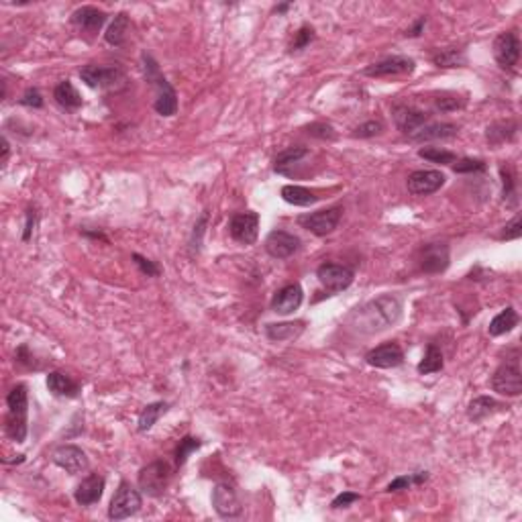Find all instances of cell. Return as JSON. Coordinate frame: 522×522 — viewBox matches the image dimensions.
<instances>
[{
    "label": "cell",
    "mask_w": 522,
    "mask_h": 522,
    "mask_svg": "<svg viewBox=\"0 0 522 522\" xmlns=\"http://www.w3.org/2000/svg\"><path fill=\"white\" fill-rule=\"evenodd\" d=\"M102 494H104V478L100 473H90L78 484L74 498L80 506H92V504L100 502Z\"/></svg>",
    "instance_id": "44dd1931"
},
{
    "label": "cell",
    "mask_w": 522,
    "mask_h": 522,
    "mask_svg": "<svg viewBox=\"0 0 522 522\" xmlns=\"http://www.w3.org/2000/svg\"><path fill=\"white\" fill-rule=\"evenodd\" d=\"M463 107H466V98L455 96V94H445V96L435 98V109L441 112H455Z\"/></svg>",
    "instance_id": "f35d334b"
},
{
    "label": "cell",
    "mask_w": 522,
    "mask_h": 522,
    "mask_svg": "<svg viewBox=\"0 0 522 522\" xmlns=\"http://www.w3.org/2000/svg\"><path fill=\"white\" fill-rule=\"evenodd\" d=\"M33 226H35V210H29V212H27V224H25V233H23V241H29V239H31Z\"/></svg>",
    "instance_id": "681fc988"
},
{
    "label": "cell",
    "mask_w": 522,
    "mask_h": 522,
    "mask_svg": "<svg viewBox=\"0 0 522 522\" xmlns=\"http://www.w3.org/2000/svg\"><path fill=\"white\" fill-rule=\"evenodd\" d=\"M453 169L457 174H478V171H485V162L482 159H469V157H463V159H457L453 164Z\"/></svg>",
    "instance_id": "60d3db41"
},
{
    "label": "cell",
    "mask_w": 522,
    "mask_h": 522,
    "mask_svg": "<svg viewBox=\"0 0 522 522\" xmlns=\"http://www.w3.org/2000/svg\"><path fill=\"white\" fill-rule=\"evenodd\" d=\"M290 8V4H280V6H276V13H286Z\"/></svg>",
    "instance_id": "f5cc1de1"
},
{
    "label": "cell",
    "mask_w": 522,
    "mask_h": 522,
    "mask_svg": "<svg viewBox=\"0 0 522 522\" xmlns=\"http://www.w3.org/2000/svg\"><path fill=\"white\" fill-rule=\"evenodd\" d=\"M312 39H315V29H312V27H308V25L300 27V31L296 33V39H294L292 45H290V51H292V54H294V51H302L304 47L310 45Z\"/></svg>",
    "instance_id": "ab89813d"
},
{
    "label": "cell",
    "mask_w": 522,
    "mask_h": 522,
    "mask_svg": "<svg viewBox=\"0 0 522 522\" xmlns=\"http://www.w3.org/2000/svg\"><path fill=\"white\" fill-rule=\"evenodd\" d=\"M19 102L23 107H29V109H41L43 107V96H41L37 88H29L27 92L23 94Z\"/></svg>",
    "instance_id": "7dc6e473"
},
{
    "label": "cell",
    "mask_w": 522,
    "mask_h": 522,
    "mask_svg": "<svg viewBox=\"0 0 522 522\" xmlns=\"http://www.w3.org/2000/svg\"><path fill=\"white\" fill-rule=\"evenodd\" d=\"M384 130V123L382 121H368V123H361L359 127H355L353 137H359V139H370V137H375Z\"/></svg>",
    "instance_id": "b9f144b4"
},
{
    "label": "cell",
    "mask_w": 522,
    "mask_h": 522,
    "mask_svg": "<svg viewBox=\"0 0 522 522\" xmlns=\"http://www.w3.org/2000/svg\"><path fill=\"white\" fill-rule=\"evenodd\" d=\"M359 498H361V496H359V494H355V492H343V494H339L335 500L331 502V508H333V510L349 508V506H351L353 502H357Z\"/></svg>",
    "instance_id": "c3c4849f"
},
{
    "label": "cell",
    "mask_w": 522,
    "mask_h": 522,
    "mask_svg": "<svg viewBox=\"0 0 522 522\" xmlns=\"http://www.w3.org/2000/svg\"><path fill=\"white\" fill-rule=\"evenodd\" d=\"M427 478H429V473L427 471H418V473H412V475H400V478H396L394 482L388 484L386 487V492H400V490H408L411 485L414 484H423V482H427Z\"/></svg>",
    "instance_id": "8d00e7d4"
},
{
    "label": "cell",
    "mask_w": 522,
    "mask_h": 522,
    "mask_svg": "<svg viewBox=\"0 0 522 522\" xmlns=\"http://www.w3.org/2000/svg\"><path fill=\"white\" fill-rule=\"evenodd\" d=\"M143 70H145V78L151 82V86H155L157 90V98L153 102V109L162 116H174L178 112V94L171 88L166 75L162 74L157 61L147 54H143Z\"/></svg>",
    "instance_id": "7a4b0ae2"
},
{
    "label": "cell",
    "mask_w": 522,
    "mask_h": 522,
    "mask_svg": "<svg viewBox=\"0 0 522 522\" xmlns=\"http://www.w3.org/2000/svg\"><path fill=\"white\" fill-rule=\"evenodd\" d=\"M500 408V404L490 398V396H480V398H473L467 406V418L471 423H482L487 416H492L494 412Z\"/></svg>",
    "instance_id": "4316f807"
},
{
    "label": "cell",
    "mask_w": 522,
    "mask_h": 522,
    "mask_svg": "<svg viewBox=\"0 0 522 522\" xmlns=\"http://www.w3.org/2000/svg\"><path fill=\"white\" fill-rule=\"evenodd\" d=\"M365 361L368 365L377 368V370H390V368H398L404 363V351L398 343H384L365 355Z\"/></svg>",
    "instance_id": "d6986e66"
},
{
    "label": "cell",
    "mask_w": 522,
    "mask_h": 522,
    "mask_svg": "<svg viewBox=\"0 0 522 522\" xmlns=\"http://www.w3.org/2000/svg\"><path fill=\"white\" fill-rule=\"evenodd\" d=\"M169 408L168 402H153V404H147L141 414H139V432H147V430L153 429V425L157 423V418L162 414H166Z\"/></svg>",
    "instance_id": "4dcf8cb0"
},
{
    "label": "cell",
    "mask_w": 522,
    "mask_h": 522,
    "mask_svg": "<svg viewBox=\"0 0 522 522\" xmlns=\"http://www.w3.org/2000/svg\"><path fill=\"white\" fill-rule=\"evenodd\" d=\"M466 54L461 49H445L437 56H432V63L437 68H461L466 66Z\"/></svg>",
    "instance_id": "d590c367"
},
{
    "label": "cell",
    "mask_w": 522,
    "mask_h": 522,
    "mask_svg": "<svg viewBox=\"0 0 522 522\" xmlns=\"http://www.w3.org/2000/svg\"><path fill=\"white\" fill-rule=\"evenodd\" d=\"M522 235V217L521 214H516L510 223H506V226L502 229V233H500V239L502 241H512V239H518Z\"/></svg>",
    "instance_id": "ee69618b"
},
{
    "label": "cell",
    "mask_w": 522,
    "mask_h": 522,
    "mask_svg": "<svg viewBox=\"0 0 522 522\" xmlns=\"http://www.w3.org/2000/svg\"><path fill=\"white\" fill-rule=\"evenodd\" d=\"M300 249V239L288 231H272L265 237V251L274 260H288Z\"/></svg>",
    "instance_id": "e0dca14e"
},
{
    "label": "cell",
    "mask_w": 522,
    "mask_h": 522,
    "mask_svg": "<svg viewBox=\"0 0 522 522\" xmlns=\"http://www.w3.org/2000/svg\"><path fill=\"white\" fill-rule=\"evenodd\" d=\"M425 25H427V17H420V19L414 23V27L406 31V37H418V35L423 33Z\"/></svg>",
    "instance_id": "f907efd6"
},
{
    "label": "cell",
    "mask_w": 522,
    "mask_h": 522,
    "mask_svg": "<svg viewBox=\"0 0 522 522\" xmlns=\"http://www.w3.org/2000/svg\"><path fill=\"white\" fill-rule=\"evenodd\" d=\"M130 257H133V261L139 265V269H141L147 278H157V276H159V267H157L151 260L143 257V255H139V253H133Z\"/></svg>",
    "instance_id": "bcb514c9"
},
{
    "label": "cell",
    "mask_w": 522,
    "mask_h": 522,
    "mask_svg": "<svg viewBox=\"0 0 522 522\" xmlns=\"http://www.w3.org/2000/svg\"><path fill=\"white\" fill-rule=\"evenodd\" d=\"M445 174L439 169H418L408 176L406 186L414 196H429L445 186Z\"/></svg>",
    "instance_id": "4fadbf2b"
},
{
    "label": "cell",
    "mask_w": 522,
    "mask_h": 522,
    "mask_svg": "<svg viewBox=\"0 0 522 522\" xmlns=\"http://www.w3.org/2000/svg\"><path fill=\"white\" fill-rule=\"evenodd\" d=\"M51 459H54V463L57 467H61L70 475H78V473H82V471L88 469V457H86V453L80 447H75V445H61V447H57L54 451V455H51Z\"/></svg>",
    "instance_id": "2e32d148"
},
{
    "label": "cell",
    "mask_w": 522,
    "mask_h": 522,
    "mask_svg": "<svg viewBox=\"0 0 522 522\" xmlns=\"http://www.w3.org/2000/svg\"><path fill=\"white\" fill-rule=\"evenodd\" d=\"M459 127L451 125V123H432V125H423L416 133H412L411 139L416 143L423 141H435V139H451L457 135Z\"/></svg>",
    "instance_id": "603a6c76"
},
{
    "label": "cell",
    "mask_w": 522,
    "mask_h": 522,
    "mask_svg": "<svg viewBox=\"0 0 522 522\" xmlns=\"http://www.w3.org/2000/svg\"><path fill=\"white\" fill-rule=\"evenodd\" d=\"M418 155L430 164H441V166H453L457 162V155L453 151L441 150V147H423L418 150Z\"/></svg>",
    "instance_id": "e575fe53"
},
{
    "label": "cell",
    "mask_w": 522,
    "mask_h": 522,
    "mask_svg": "<svg viewBox=\"0 0 522 522\" xmlns=\"http://www.w3.org/2000/svg\"><path fill=\"white\" fill-rule=\"evenodd\" d=\"M317 278L331 294H339L353 284L355 272L351 267L341 265V263H322V265H318Z\"/></svg>",
    "instance_id": "ba28073f"
},
{
    "label": "cell",
    "mask_w": 522,
    "mask_h": 522,
    "mask_svg": "<svg viewBox=\"0 0 522 522\" xmlns=\"http://www.w3.org/2000/svg\"><path fill=\"white\" fill-rule=\"evenodd\" d=\"M500 176H502V186H504V200H510L516 196V180H514V171L510 166H502L500 168Z\"/></svg>",
    "instance_id": "7bdbcfd3"
},
{
    "label": "cell",
    "mask_w": 522,
    "mask_h": 522,
    "mask_svg": "<svg viewBox=\"0 0 522 522\" xmlns=\"http://www.w3.org/2000/svg\"><path fill=\"white\" fill-rule=\"evenodd\" d=\"M420 269L425 274H443L451 263L449 245L443 241L427 243L420 247Z\"/></svg>",
    "instance_id": "7c38bea8"
},
{
    "label": "cell",
    "mask_w": 522,
    "mask_h": 522,
    "mask_svg": "<svg viewBox=\"0 0 522 522\" xmlns=\"http://www.w3.org/2000/svg\"><path fill=\"white\" fill-rule=\"evenodd\" d=\"M141 504H143V500H141L139 490H135L129 482H121L114 496H112L111 506H109V518L111 521H125V518L139 512Z\"/></svg>",
    "instance_id": "5b68a950"
},
{
    "label": "cell",
    "mask_w": 522,
    "mask_h": 522,
    "mask_svg": "<svg viewBox=\"0 0 522 522\" xmlns=\"http://www.w3.org/2000/svg\"><path fill=\"white\" fill-rule=\"evenodd\" d=\"M392 114H394L396 127L402 130L404 135H408V137L420 129L423 125H427V121H429L427 112L412 107V104H396L392 109Z\"/></svg>",
    "instance_id": "ac0fdd59"
},
{
    "label": "cell",
    "mask_w": 522,
    "mask_h": 522,
    "mask_svg": "<svg viewBox=\"0 0 522 522\" xmlns=\"http://www.w3.org/2000/svg\"><path fill=\"white\" fill-rule=\"evenodd\" d=\"M281 198L288 205L294 206H310L318 202V196L315 192H310V190L302 186H294V184H288V186L281 188Z\"/></svg>",
    "instance_id": "f1b7e54d"
},
{
    "label": "cell",
    "mask_w": 522,
    "mask_h": 522,
    "mask_svg": "<svg viewBox=\"0 0 522 522\" xmlns=\"http://www.w3.org/2000/svg\"><path fill=\"white\" fill-rule=\"evenodd\" d=\"M212 506L221 518H237L243 512L239 496L229 484H219L212 490Z\"/></svg>",
    "instance_id": "5bb4252c"
},
{
    "label": "cell",
    "mask_w": 522,
    "mask_h": 522,
    "mask_svg": "<svg viewBox=\"0 0 522 522\" xmlns=\"http://www.w3.org/2000/svg\"><path fill=\"white\" fill-rule=\"evenodd\" d=\"M492 388L500 396L516 398L522 394V370H521V353L514 349L512 355L506 357V361L500 363V368L492 375Z\"/></svg>",
    "instance_id": "277c9868"
},
{
    "label": "cell",
    "mask_w": 522,
    "mask_h": 522,
    "mask_svg": "<svg viewBox=\"0 0 522 522\" xmlns=\"http://www.w3.org/2000/svg\"><path fill=\"white\" fill-rule=\"evenodd\" d=\"M304 300V292H302V286L300 284H288L280 288L274 300H272V310L278 312V315H292L294 310H298L300 304Z\"/></svg>",
    "instance_id": "ffe728a7"
},
{
    "label": "cell",
    "mask_w": 522,
    "mask_h": 522,
    "mask_svg": "<svg viewBox=\"0 0 522 522\" xmlns=\"http://www.w3.org/2000/svg\"><path fill=\"white\" fill-rule=\"evenodd\" d=\"M343 217V208L341 206H333L327 210H318V212H308L298 217V224L302 229L310 231L317 237H327L335 231Z\"/></svg>",
    "instance_id": "8992f818"
},
{
    "label": "cell",
    "mask_w": 522,
    "mask_h": 522,
    "mask_svg": "<svg viewBox=\"0 0 522 522\" xmlns=\"http://www.w3.org/2000/svg\"><path fill=\"white\" fill-rule=\"evenodd\" d=\"M8 153H11V145H8L6 137H2V162L8 159Z\"/></svg>",
    "instance_id": "816d5d0a"
},
{
    "label": "cell",
    "mask_w": 522,
    "mask_h": 522,
    "mask_svg": "<svg viewBox=\"0 0 522 522\" xmlns=\"http://www.w3.org/2000/svg\"><path fill=\"white\" fill-rule=\"evenodd\" d=\"M516 133V123L506 121V123H494L487 127V141L492 145H502L506 141H510Z\"/></svg>",
    "instance_id": "836d02e7"
},
{
    "label": "cell",
    "mask_w": 522,
    "mask_h": 522,
    "mask_svg": "<svg viewBox=\"0 0 522 522\" xmlns=\"http://www.w3.org/2000/svg\"><path fill=\"white\" fill-rule=\"evenodd\" d=\"M127 31H129V17H127L125 13H121V15L114 17V20L111 23V27L107 29L104 39H107V43H111V45H123L125 39H127Z\"/></svg>",
    "instance_id": "1f68e13d"
},
{
    "label": "cell",
    "mask_w": 522,
    "mask_h": 522,
    "mask_svg": "<svg viewBox=\"0 0 522 522\" xmlns=\"http://www.w3.org/2000/svg\"><path fill=\"white\" fill-rule=\"evenodd\" d=\"M80 78L88 88H114L116 84L125 82V74L119 68H107V66H96L88 63L80 70Z\"/></svg>",
    "instance_id": "9c48e42d"
},
{
    "label": "cell",
    "mask_w": 522,
    "mask_h": 522,
    "mask_svg": "<svg viewBox=\"0 0 522 522\" xmlns=\"http://www.w3.org/2000/svg\"><path fill=\"white\" fill-rule=\"evenodd\" d=\"M6 435L17 441L25 443L27 439V411H29V400H27V386L17 384L6 396Z\"/></svg>",
    "instance_id": "3957f363"
},
{
    "label": "cell",
    "mask_w": 522,
    "mask_h": 522,
    "mask_svg": "<svg viewBox=\"0 0 522 522\" xmlns=\"http://www.w3.org/2000/svg\"><path fill=\"white\" fill-rule=\"evenodd\" d=\"M308 155L306 147H290V150H284L281 153L276 155L274 159V169L278 174H288V168H292L294 164H300L304 157Z\"/></svg>",
    "instance_id": "f546056e"
},
{
    "label": "cell",
    "mask_w": 522,
    "mask_h": 522,
    "mask_svg": "<svg viewBox=\"0 0 522 522\" xmlns=\"http://www.w3.org/2000/svg\"><path fill=\"white\" fill-rule=\"evenodd\" d=\"M202 447V441L200 439H194V437H184L180 441V445L176 449V467H182L188 461L190 453H194L196 449Z\"/></svg>",
    "instance_id": "74e56055"
},
{
    "label": "cell",
    "mask_w": 522,
    "mask_h": 522,
    "mask_svg": "<svg viewBox=\"0 0 522 522\" xmlns=\"http://www.w3.org/2000/svg\"><path fill=\"white\" fill-rule=\"evenodd\" d=\"M494 59L502 70H514L521 59V39L516 33L506 31L494 39Z\"/></svg>",
    "instance_id": "30bf717a"
},
{
    "label": "cell",
    "mask_w": 522,
    "mask_h": 522,
    "mask_svg": "<svg viewBox=\"0 0 522 522\" xmlns=\"http://www.w3.org/2000/svg\"><path fill=\"white\" fill-rule=\"evenodd\" d=\"M54 98H56L57 104L66 111H78L82 107V96L70 80H63L57 84L56 90H54Z\"/></svg>",
    "instance_id": "484cf974"
},
{
    "label": "cell",
    "mask_w": 522,
    "mask_h": 522,
    "mask_svg": "<svg viewBox=\"0 0 522 522\" xmlns=\"http://www.w3.org/2000/svg\"><path fill=\"white\" fill-rule=\"evenodd\" d=\"M400 317H402V302L392 294H382L351 312V317L347 318V324L359 335H375L394 327Z\"/></svg>",
    "instance_id": "6da1fadb"
},
{
    "label": "cell",
    "mask_w": 522,
    "mask_h": 522,
    "mask_svg": "<svg viewBox=\"0 0 522 522\" xmlns=\"http://www.w3.org/2000/svg\"><path fill=\"white\" fill-rule=\"evenodd\" d=\"M47 388L54 396H61V398H75L80 394V386L61 372H51L47 375Z\"/></svg>",
    "instance_id": "d4e9b609"
},
{
    "label": "cell",
    "mask_w": 522,
    "mask_h": 522,
    "mask_svg": "<svg viewBox=\"0 0 522 522\" xmlns=\"http://www.w3.org/2000/svg\"><path fill=\"white\" fill-rule=\"evenodd\" d=\"M414 72V59L402 56H392L372 63L363 70V74L370 78H390V75H406Z\"/></svg>",
    "instance_id": "9a60e30c"
},
{
    "label": "cell",
    "mask_w": 522,
    "mask_h": 522,
    "mask_svg": "<svg viewBox=\"0 0 522 522\" xmlns=\"http://www.w3.org/2000/svg\"><path fill=\"white\" fill-rule=\"evenodd\" d=\"M443 353H441V349L435 345V343H429V347H427V353L423 357V361L418 363V373H423V375H429V373H437L443 370Z\"/></svg>",
    "instance_id": "d6a6232c"
},
{
    "label": "cell",
    "mask_w": 522,
    "mask_h": 522,
    "mask_svg": "<svg viewBox=\"0 0 522 522\" xmlns=\"http://www.w3.org/2000/svg\"><path fill=\"white\" fill-rule=\"evenodd\" d=\"M229 231H231V237L237 243L253 245L260 235V214L253 210L235 214L229 223Z\"/></svg>",
    "instance_id": "8fae6325"
},
{
    "label": "cell",
    "mask_w": 522,
    "mask_h": 522,
    "mask_svg": "<svg viewBox=\"0 0 522 522\" xmlns=\"http://www.w3.org/2000/svg\"><path fill=\"white\" fill-rule=\"evenodd\" d=\"M306 133L310 135V137H317V139H322V141H331V139H335V130L331 125H327V123H312V125H308L306 127Z\"/></svg>",
    "instance_id": "f6af8a7d"
},
{
    "label": "cell",
    "mask_w": 522,
    "mask_h": 522,
    "mask_svg": "<svg viewBox=\"0 0 522 522\" xmlns=\"http://www.w3.org/2000/svg\"><path fill=\"white\" fill-rule=\"evenodd\" d=\"M171 478V469L166 461H153L139 471V487L147 496H162L166 492Z\"/></svg>",
    "instance_id": "52a82bcc"
},
{
    "label": "cell",
    "mask_w": 522,
    "mask_h": 522,
    "mask_svg": "<svg viewBox=\"0 0 522 522\" xmlns=\"http://www.w3.org/2000/svg\"><path fill=\"white\" fill-rule=\"evenodd\" d=\"M516 324H518V315H516V310L512 306H508V308H504L500 315L492 318V322L487 327V333L492 336H502L506 333H510Z\"/></svg>",
    "instance_id": "83f0119b"
},
{
    "label": "cell",
    "mask_w": 522,
    "mask_h": 522,
    "mask_svg": "<svg viewBox=\"0 0 522 522\" xmlns=\"http://www.w3.org/2000/svg\"><path fill=\"white\" fill-rule=\"evenodd\" d=\"M304 322H272L265 327V335L274 343H284V341H294L296 336L302 335Z\"/></svg>",
    "instance_id": "cb8c5ba5"
},
{
    "label": "cell",
    "mask_w": 522,
    "mask_h": 522,
    "mask_svg": "<svg viewBox=\"0 0 522 522\" xmlns=\"http://www.w3.org/2000/svg\"><path fill=\"white\" fill-rule=\"evenodd\" d=\"M72 23L78 25L82 31L96 33L107 23V13L100 11V8H94V6H82L72 15Z\"/></svg>",
    "instance_id": "7402d4cb"
}]
</instances>
